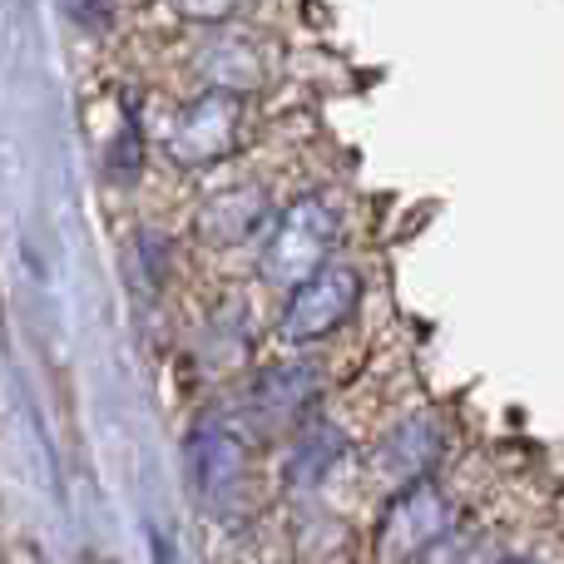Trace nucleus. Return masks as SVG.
Listing matches in <instances>:
<instances>
[{
    "label": "nucleus",
    "instance_id": "obj_3",
    "mask_svg": "<svg viewBox=\"0 0 564 564\" xmlns=\"http://www.w3.org/2000/svg\"><path fill=\"white\" fill-rule=\"evenodd\" d=\"M332 234H337L332 208L322 204V198H302L297 208H288V214L278 218L273 243H268V258H263V273L273 282H292V288H297L302 278H312L327 263Z\"/></svg>",
    "mask_w": 564,
    "mask_h": 564
},
{
    "label": "nucleus",
    "instance_id": "obj_7",
    "mask_svg": "<svg viewBox=\"0 0 564 564\" xmlns=\"http://www.w3.org/2000/svg\"><path fill=\"white\" fill-rule=\"evenodd\" d=\"M268 214V194L258 184H234L224 188L218 198H208L204 214H198V234H204V243H243V238L258 234V224H263Z\"/></svg>",
    "mask_w": 564,
    "mask_h": 564
},
{
    "label": "nucleus",
    "instance_id": "obj_12",
    "mask_svg": "<svg viewBox=\"0 0 564 564\" xmlns=\"http://www.w3.org/2000/svg\"><path fill=\"white\" fill-rule=\"evenodd\" d=\"M139 164H144V139H139L134 129H124V134L109 144V169H115L119 178H129V174H139Z\"/></svg>",
    "mask_w": 564,
    "mask_h": 564
},
{
    "label": "nucleus",
    "instance_id": "obj_5",
    "mask_svg": "<svg viewBox=\"0 0 564 564\" xmlns=\"http://www.w3.org/2000/svg\"><path fill=\"white\" fill-rule=\"evenodd\" d=\"M188 480H194L208 510L234 506L238 490L248 486V446L228 426L198 431L194 446H188Z\"/></svg>",
    "mask_w": 564,
    "mask_h": 564
},
{
    "label": "nucleus",
    "instance_id": "obj_9",
    "mask_svg": "<svg viewBox=\"0 0 564 564\" xmlns=\"http://www.w3.org/2000/svg\"><path fill=\"white\" fill-rule=\"evenodd\" d=\"M337 446H341V441L332 436V431L312 426L307 436L297 441V456H292V480H317L322 470H327V460L337 456Z\"/></svg>",
    "mask_w": 564,
    "mask_h": 564
},
{
    "label": "nucleus",
    "instance_id": "obj_2",
    "mask_svg": "<svg viewBox=\"0 0 564 564\" xmlns=\"http://www.w3.org/2000/svg\"><path fill=\"white\" fill-rule=\"evenodd\" d=\"M357 302H361V278L341 263H322L317 273L292 288L288 307H282V322H278L282 341L302 347V341L332 337V332L357 312Z\"/></svg>",
    "mask_w": 564,
    "mask_h": 564
},
{
    "label": "nucleus",
    "instance_id": "obj_1",
    "mask_svg": "<svg viewBox=\"0 0 564 564\" xmlns=\"http://www.w3.org/2000/svg\"><path fill=\"white\" fill-rule=\"evenodd\" d=\"M243 124H248V95L204 89L198 99L174 109V119H169V129H164V149L174 164L208 169L243 144Z\"/></svg>",
    "mask_w": 564,
    "mask_h": 564
},
{
    "label": "nucleus",
    "instance_id": "obj_11",
    "mask_svg": "<svg viewBox=\"0 0 564 564\" xmlns=\"http://www.w3.org/2000/svg\"><path fill=\"white\" fill-rule=\"evenodd\" d=\"M248 6H253V0H174L178 15L198 20V25H228V20H238Z\"/></svg>",
    "mask_w": 564,
    "mask_h": 564
},
{
    "label": "nucleus",
    "instance_id": "obj_4",
    "mask_svg": "<svg viewBox=\"0 0 564 564\" xmlns=\"http://www.w3.org/2000/svg\"><path fill=\"white\" fill-rule=\"evenodd\" d=\"M446 525H451L446 496L431 486H411L397 506H387V516L377 525V564H411L446 535Z\"/></svg>",
    "mask_w": 564,
    "mask_h": 564
},
{
    "label": "nucleus",
    "instance_id": "obj_10",
    "mask_svg": "<svg viewBox=\"0 0 564 564\" xmlns=\"http://www.w3.org/2000/svg\"><path fill=\"white\" fill-rule=\"evenodd\" d=\"M59 6V15L69 20V25H79V30H109L115 25V10H119V0H55Z\"/></svg>",
    "mask_w": 564,
    "mask_h": 564
},
{
    "label": "nucleus",
    "instance_id": "obj_8",
    "mask_svg": "<svg viewBox=\"0 0 564 564\" xmlns=\"http://www.w3.org/2000/svg\"><path fill=\"white\" fill-rule=\"evenodd\" d=\"M312 381H317L312 367H297V361H288V367H268L263 381L253 387V411L268 416V421L292 416V411L312 397Z\"/></svg>",
    "mask_w": 564,
    "mask_h": 564
},
{
    "label": "nucleus",
    "instance_id": "obj_6",
    "mask_svg": "<svg viewBox=\"0 0 564 564\" xmlns=\"http://www.w3.org/2000/svg\"><path fill=\"white\" fill-rule=\"evenodd\" d=\"M194 65L208 89H228V95H253V89H263L268 75H273V59H268L263 45H258L253 35H243V30H224L218 40L198 45Z\"/></svg>",
    "mask_w": 564,
    "mask_h": 564
}]
</instances>
